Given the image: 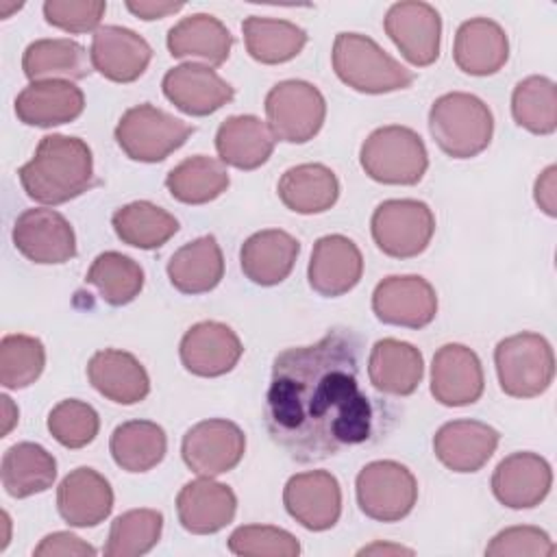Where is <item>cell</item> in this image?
Wrapping results in <instances>:
<instances>
[{
    "instance_id": "29",
    "label": "cell",
    "mask_w": 557,
    "mask_h": 557,
    "mask_svg": "<svg viewBox=\"0 0 557 557\" xmlns=\"http://www.w3.org/2000/svg\"><path fill=\"white\" fill-rule=\"evenodd\" d=\"M424 374L422 352L403 339H379L368 357V376L374 389L392 396H409Z\"/></svg>"
},
{
    "instance_id": "48",
    "label": "cell",
    "mask_w": 557,
    "mask_h": 557,
    "mask_svg": "<svg viewBox=\"0 0 557 557\" xmlns=\"http://www.w3.org/2000/svg\"><path fill=\"white\" fill-rule=\"evenodd\" d=\"M35 557H94L96 548L70 531L46 535L33 550Z\"/></svg>"
},
{
    "instance_id": "27",
    "label": "cell",
    "mask_w": 557,
    "mask_h": 557,
    "mask_svg": "<svg viewBox=\"0 0 557 557\" xmlns=\"http://www.w3.org/2000/svg\"><path fill=\"white\" fill-rule=\"evenodd\" d=\"M298 252L300 244L294 235L281 228H265L252 233L242 244L239 265L255 285L272 287L292 274Z\"/></svg>"
},
{
    "instance_id": "33",
    "label": "cell",
    "mask_w": 557,
    "mask_h": 557,
    "mask_svg": "<svg viewBox=\"0 0 557 557\" xmlns=\"http://www.w3.org/2000/svg\"><path fill=\"white\" fill-rule=\"evenodd\" d=\"M276 191L289 211L313 215L329 211L337 202L339 181L335 172L322 163H300L283 172Z\"/></svg>"
},
{
    "instance_id": "21",
    "label": "cell",
    "mask_w": 557,
    "mask_h": 557,
    "mask_svg": "<svg viewBox=\"0 0 557 557\" xmlns=\"http://www.w3.org/2000/svg\"><path fill=\"white\" fill-rule=\"evenodd\" d=\"M89 57L94 70L104 78L113 83H133L146 72L152 59V48L135 30L107 24L94 33Z\"/></svg>"
},
{
    "instance_id": "43",
    "label": "cell",
    "mask_w": 557,
    "mask_h": 557,
    "mask_svg": "<svg viewBox=\"0 0 557 557\" xmlns=\"http://www.w3.org/2000/svg\"><path fill=\"white\" fill-rule=\"evenodd\" d=\"M46 366L41 339L24 333L4 335L0 342V383L7 389H24L35 383Z\"/></svg>"
},
{
    "instance_id": "26",
    "label": "cell",
    "mask_w": 557,
    "mask_h": 557,
    "mask_svg": "<svg viewBox=\"0 0 557 557\" xmlns=\"http://www.w3.org/2000/svg\"><path fill=\"white\" fill-rule=\"evenodd\" d=\"M453 59L470 76L496 74L509 59L505 28L490 17L466 20L455 33Z\"/></svg>"
},
{
    "instance_id": "24",
    "label": "cell",
    "mask_w": 557,
    "mask_h": 557,
    "mask_svg": "<svg viewBox=\"0 0 557 557\" xmlns=\"http://www.w3.org/2000/svg\"><path fill=\"white\" fill-rule=\"evenodd\" d=\"M57 509L70 527H96L109 518L113 509V490L94 468H74L59 483Z\"/></svg>"
},
{
    "instance_id": "45",
    "label": "cell",
    "mask_w": 557,
    "mask_h": 557,
    "mask_svg": "<svg viewBox=\"0 0 557 557\" xmlns=\"http://www.w3.org/2000/svg\"><path fill=\"white\" fill-rule=\"evenodd\" d=\"M228 550L239 557H296L298 540L272 524H244L228 535Z\"/></svg>"
},
{
    "instance_id": "15",
    "label": "cell",
    "mask_w": 557,
    "mask_h": 557,
    "mask_svg": "<svg viewBox=\"0 0 557 557\" xmlns=\"http://www.w3.org/2000/svg\"><path fill=\"white\" fill-rule=\"evenodd\" d=\"M287 513L309 531H326L342 516L339 481L326 470H309L287 479L283 487Z\"/></svg>"
},
{
    "instance_id": "40",
    "label": "cell",
    "mask_w": 557,
    "mask_h": 557,
    "mask_svg": "<svg viewBox=\"0 0 557 557\" xmlns=\"http://www.w3.org/2000/svg\"><path fill=\"white\" fill-rule=\"evenodd\" d=\"M85 281L98 289L107 305L124 307L144 289V270L135 259L107 250L91 261Z\"/></svg>"
},
{
    "instance_id": "7",
    "label": "cell",
    "mask_w": 557,
    "mask_h": 557,
    "mask_svg": "<svg viewBox=\"0 0 557 557\" xmlns=\"http://www.w3.org/2000/svg\"><path fill=\"white\" fill-rule=\"evenodd\" d=\"M196 128L172 113L144 102L126 109L115 126V141L124 154L141 163H159L178 150Z\"/></svg>"
},
{
    "instance_id": "44",
    "label": "cell",
    "mask_w": 557,
    "mask_h": 557,
    "mask_svg": "<svg viewBox=\"0 0 557 557\" xmlns=\"http://www.w3.org/2000/svg\"><path fill=\"white\" fill-rule=\"evenodd\" d=\"M100 418L89 403L78 398H65L57 403L48 413L50 435L65 448H85L98 435Z\"/></svg>"
},
{
    "instance_id": "32",
    "label": "cell",
    "mask_w": 557,
    "mask_h": 557,
    "mask_svg": "<svg viewBox=\"0 0 557 557\" xmlns=\"http://www.w3.org/2000/svg\"><path fill=\"white\" fill-rule=\"evenodd\" d=\"M165 44L176 59H202L209 65H222L231 54L233 35L215 15L194 13L168 30Z\"/></svg>"
},
{
    "instance_id": "3",
    "label": "cell",
    "mask_w": 557,
    "mask_h": 557,
    "mask_svg": "<svg viewBox=\"0 0 557 557\" xmlns=\"http://www.w3.org/2000/svg\"><path fill=\"white\" fill-rule=\"evenodd\" d=\"M429 131L444 154L453 159H470L490 146L494 117L479 96L450 91L435 98L431 104Z\"/></svg>"
},
{
    "instance_id": "36",
    "label": "cell",
    "mask_w": 557,
    "mask_h": 557,
    "mask_svg": "<svg viewBox=\"0 0 557 557\" xmlns=\"http://www.w3.org/2000/svg\"><path fill=\"white\" fill-rule=\"evenodd\" d=\"M113 461L126 472H148L168 450L165 431L150 420H128L113 429L109 440Z\"/></svg>"
},
{
    "instance_id": "16",
    "label": "cell",
    "mask_w": 557,
    "mask_h": 557,
    "mask_svg": "<svg viewBox=\"0 0 557 557\" xmlns=\"http://www.w3.org/2000/svg\"><path fill=\"white\" fill-rule=\"evenodd\" d=\"M485 387L479 355L463 344H444L431 363V394L446 407H466L481 398Z\"/></svg>"
},
{
    "instance_id": "14",
    "label": "cell",
    "mask_w": 557,
    "mask_h": 557,
    "mask_svg": "<svg viewBox=\"0 0 557 557\" xmlns=\"http://www.w3.org/2000/svg\"><path fill=\"white\" fill-rule=\"evenodd\" d=\"M15 248L33 263L52 265L76 257L72 224L54 209H26L13 224Z\"/></svg>"
},
{
    "instance_id": "31",
    "label": "cell",
    "mask_w": 557,
    "mask_h": 557,
    "mask_svg": "<svg viewBox=\"0 0 557 557\" xmlns=\"http://www.w3.org/2000/svg\"><path fill=\"white\" fill-rule=\"evenodd\" d=\"M224 257L213 235H202L181 246L168 261V278L181 294H205L220 285Z\"/></svg>"
},
{
    "instance_id": "18",
    "label": "cell",
    "mask_w": 557,
    "mask_h": 557,
    "mask_svg": "<svg viewBox=\"0 0 557 557\" xmlns=\"http://www.w3.org/2000/svg\"><path fill=\"white\" fill-rule=\"evenodd\" d=\"M553 485L550 463L529 450L507 455L492 474V494L509 509H531L540 505Z\"/></svg>"
},
{
    "instance_id": "30",
    "label": "cell",
    "mask_w": 557,
    "mask_h": 557,
    "mask_svg": "<svg viewBox=\"0 0 557 557\" xmlns=\"http://www.w3.org/2000/svg\"><path fill=\"white\" fill-rule=\"evenodd\" d=\"M276 137L257 115H231L215 133V150L222 163L237 170H257L274 152Z\"/></svg>"
},
{
    "instance_id": "50",
    "label": "cell",
    "mask_w": 557,
    "mask_h": 557,
    "mask_svg": "<svg viewBox=\"0 0 557 557\" xmlns=\"http://www.w3.org/2000/svg\"><path fill=\"white\" fill-rule=\"evenodd\" d=\"M124 4L135 17L146 20V22L168 17L185 7L183 2H165V0H157V2L154 0H126Z\"/></svg>"
},
{
    "instance_id": "41",
    "label": "cell",
    "mask_w": 557,
    "mask_h": 557,
    "mask_svg": "<svg viewBox=\"0 0 557 557\" xmlns=\"http://www.w3.org/2000/svg\"><path fill=\"white\" fill-rule=\"evenodd\" d=\"M511 115L533 135H550L557 128V87L546 76L522 78L511 94Z\"/></svg>"
},
{
    "instance_id": "47",
    "label": "cell",
    "mask_w": 557,
    "mask_h": 557,
    "mask_svg": "<svg viewBox=\"0 0 557 557\" xmlns=\"http://www.w3.org/2000/svg\"><path fill=\"white\" fill-rule=\"evenodd\" d=\"M487 557H553L555 555V544L548 537V533L540 527H509L503 529L492 537V542L485 546Z\"/></svg>"
},
{
    "instance_id": "53",
    "label": "cell",
    "mask_w": 557,
    "mask_h": 557,
    "mask_svg": "<svg viewBox=\"0 0 557 557\" xmlns=\"http://www.w3.org/2000/svg\"><path fill=\"white\" fill-rule=\"evenodd\" d=\"M0 9H2V17H9V11H17V9H22V2H13V4H9L7 0H2L0 2Z\"/></svg>"
},
{
    "instance_id": "9",
    "label": "cell",
    "mask_w": 557,
    "mask_h": 557,
    "mask_svg": "<svg viewBox=\"0 0 557 557\" xmlns=\"http://www.w3.org/2000/svg\"><path fill=\"white\" fill-rule=\"evenodd\" d=\"M359 509L376 522H398L407 518L418 500L413 472L394 461L379 459L366 463L355 481Z\"/></svg>"
},
{
    "instance_id": "4",
    "label": "cell",
    "mask_w": 557,
    "mask_h": 557,
    "mask_svg": "<svg viewBox=\"0 0 557 557\" xmlns=\"http://www.w3.org/2000/svg\"><path fill=\"white\" fill-rule=\"evenodd\" d=\"M331 61L337 78L361 94H389L407 89L416 81L411 70L361 33H337Z\"/></svg>"
},
{
    "instance_id": "11",
    "label": "cell",
    "mask_w": 557,
    "mask_h": 557,
    "mask_svg": "<svg viewBox=\"0 0 557 557\" xmlns=\"http://www.w3.org/2000/svg\"><path fill=\"white\" fill-rule=\"evenodd\" d=\"M246 453L244 431L224 418H209L183 435L181 455L185 466L200 476H218L233 470Z\"/></svg>"
},
{
    "instance_id": "28",
    "label": "cell",
    "mask_w": 557,
    "mask_h": 557,
    "mask_svg": "<svg viewBox=\"0 0 557 557\" xmlns=\"http://www.w3.org/2000/svg\"><path fill=\"white\" fill-rule=\"evenodd\" d=\"M85 109V94L70 81H39L15 98V115L28 126H59L76 120Z\"/></svg>"
},
{
    "instance_id": "13",
    "label": "cell",
    "mask_w": 557,
    "mask_h": 557,
    "mask_svg": "<svg viewBox=\"0 0 557 557\" xmlns=\"http://www.w3.org/2000/svg\"><path fill=\"white\" fill-rule=\"evenodd\" d=\"M372 311L383 324L424 329L435 320L437 294L433 285L418 274H394L374 287Z\"/></svg>"
},
{
    "instance_id": "8",
    "label": "cell",
    "mask_w": 557,
    "mask_h": 557,
    "mask_svg": "<svg viewBox=\"0 0 557 557\" xmlns=\"http://www.w3.org/2000/svg\"><path fill=\"white\" fill-rule=\"evenodd\" d=\"M370 231L383 255L411 259L429 248L435 233V215L422 200L392 198L374 209Z\"/></svg>"
},
{
    "instance_id": "2",
    "label": "cell",
    "mask_w": 557,
    "mask_h": 557,
    "mask_svg": "<svg viewBox=\"0 0 557 557\" xmlns=\"http://www.w3.org/2000/svg\"><path fill=\"white\" fill-rule=\"evenodd\" d=\"M17 174L26 196L35 202L52 207L70 202L94 185L91 148L81 137L46 135Z\"/></svg>"
},
{
    "instance_id": "37",
    "label": "cell",
    "mask_w": 557,
    "mask_h": 557,
    "mask_svg": "<svg viewBox=\"0 0 557 557\" xmlns=\"http://www.w3.org/2000/svg\"><path fill=\"white\" fill-rule=\"evenodd\" d=\"M248 54L263 65H278L300 54L307 44L305 28L287 20L250 15L242 22Z\"/></svg>"
},
{
    "instance_id": "12",
    "label": "cell",
    "mask_w": 557,
    "mask_h": 557,
    "mask_svg": "<svg viewBox=\"0 0 557 557\" xmlns=\"http://www.w3.org/2000/svg\"><path fill=\"white\" fill-rule=\"evenodd\" d=\"M383 28L400 54L416 67H426L440 57L442 17L422 0H403L387 9Z\"/></svg>"
},
{
    "instance_id": "5",
    "label": "cell",
    "mask_w": 557,
    "mask_h": 557,
    "mask_svg": "<svg viewBox=\"0 0 557 557\" xmlns=\"http://www.w3.org/2000/svg\"><path fill=\"white\" fill-rule=\"evenodd\" d=\"M363 172L383 185H416L429 168V154L422 137L400 124L372 131L359 150Z\"/></svg>"
},
{
    "instance_id": "10",
    "label": "cell",
    "mask_w": 557,
    "mask_h": 557,
    "mask_svg": "<svg viewBox=\"0 0 557 557\" xmlns=\"http://www.w3.org/2000/svg\"><path fill=\"white\" fill-rule=\"evenodd\" d=\"M265 115L278 141L305 144L320 133L326 117V100L315 85L289 78L268 91Z\"/></svg>"
},
{
    "instance_id": "20",
    "label": "cell",
    "mask_w": 557,
    "mask_h": 557,
    "mask_svg": "<svg viewBox=\"0 0 557 557\" xmlns=\"http://www.w3.org/2000/svg\"><path fill=\"white\" fill-rule=\"evenodd\" d=\"M363 274V257L346 235H324L313 244L307 278L313 292L326 298L348 294Z\"/></svg>"
},
{
    "instance_id": "23",
    "label": "cell",
    "mask_w": 557,
    "mask_h": 557,
    "mask_svg": "<svg viewBox=\"0 0 557 557\" xmlns=\"http://www.w3.org/2000/svg\"><path fill=\"white\" fill-rule=\"evenodd\" d=\"M500 435L494 426L479 420H453L433 435L435 457L453 472H476L494 455Z\"/></svg>"
},
{
    "instance_id": "25",
    "label": "cell",
    "mask_w": 557,
    "mask_h": 557,
    "mask_svg": "<svg viewBox=\"0 0 557 557\" xmlns=\"http://www.w3.org/2000/svg\"><path fill=\"white\" fill-rule=\"evenodd\" d=\"M87 379L98 394L117 405H137L150 394V379L141 361L120 348H104L91 355Z\"/></svg>"
},
{
    "instance_id": "49",
    "label": "cell",
    "mask_w": 557,
    "mask_h": 557,
    "mask_svg": "<svg viewBox=\"0 0 557 557\" xmlns=\"http://www.w3.org/2000/svg\"><path fill=\"white\" fill-rule=\"evenodd\" d=\"M555 176H557V168H555V165H548V168L537 176L535 189H533V196H535L537 207H540L546 215H550V218L557 215V194H555L557 185H555Z\"/></svg>"
},
{
    "instance_id": "35",
    "label": "cell",
    "mask_w": 557,
    "mask_h": 557,
    "mask_svg": "<svg viewBox=\"0 0 557 557\" xmlns=\"http://www.w3.org/2000/svg\"><path fill=\"white\" fill-rule=\"evenodd\" d=\"M0 476L9 496L28 498L52 487L57 479V459L35 442H20L2 455Z\"/></svg>"
},
{
    "instance_id": "38",
    "label": "cell",
    "mask_w": 557,
    "mask_h": 557,
    "mask_svg": "<svg viewBox=\"0 0 557 557\" xmlns=\"http://www.w3.org/2000/svg\"><path fill=\"white\" fill-rule=\"evenodd\" d=\"M231 185L228 172L220 159L196 154L174 165L165 176L170 196L185 205H205L222 196Z\"/></svg>"
},
{
    "instance_id": "42",
    "label": "cell",
    "mask_w": 557,
    "mask_h": 557,
    "mask_svg": "<svg viewBox=\"0 0 557 557\" xmlns=\"http://www.w3.org/2000/svg\"><path fill=\"white\" fill-rule=\"evenodd\" d=\"M163 513L157 509H131L120 513L109 529L107 557H137L148 553L161 537Z\"/></svg>"
},
{
    "instance_id": "51",
    "label": "cell",
    "mask_w": 557,
    "mask_h": 557,
    "mask_svg": "<svg viewBox=\"0 0 557 557\" xmlns=\"http://www.w3.org/2000/svg\"><path fill=\"white\" fill-rule=\"evenodd\" d=\"M413 555L411 548H405V546H398V544H381V542H374L370 546H363L357 555Z\"/></svg>"
},
{
    "instance_id": "52",
    "label": "cell",
    "mask_w": 557,
    "mask_h": 557,
    "mask_svg": "<svg viewBox=\"0 0 557 557\" xmlns=\"http://www.w3.org/2000/svg\"><path fill=\"white\" fill-rule=\"evenodd\" d=\"M2 407H4V420H2V437L9 435V431L17 424V407L9 396H0Z\"/></svg>"
},
{
    "instance_id": "19",
    "label": "cell",
    "mask_w": 557,
    "mask_h": 557,
    "mask_svg": "<svg viewBox=\"0 0 557 557\" xmlns=\"http://www.w3.org/2000/svg\"><path fill=\"white\" fill-rule=\"evenodd\" d=\"M165 98L183 113L205 117L233 100L235 89L209 65L181 63L163 76Z\"/></svg>"
},
{
    "instance_id": "34",
    "label": "cell",
    "mask_w": 557,
    "mask_h": 557,
    "mask_svg": "<svg viewBox=\"0 0 557 557\" xmlns=\"http://www.w3.org/2000/svg\"><path fill=\"white\" fill-rule=\"evenodd\" d=\"M22 70L30 83L81 81L91 72L87 50L67 37L35 39L22 54Z\"/></svg>"
},
{
    "instance_id": "39",
    "label": "cell",
    "mask_w": 557,
    "mask_h": 557,
    "mask_svg": "<svg viewBox=\"0 0 557 557\" xmlns=\"http://www.w3.org/2000/svg\"><path fill=\"white\" fill-rule=\"evenodd\" d=\"M115 235L141 250L161 248L178 231V220L148 200H135L120 207L111 218Z\"/></svg>"
},
{
    "instance_id": "22",
    "label": "cell",
    "mask_w": 557,
    "mask_h": 557,
    "mask_svg": "<svg viewBox=\"0 0 557 557\" xmlns=\"http://www.w3.org/2000/svg\"><path fill=\"white\" fill-rule=\"evenodd\" d=\"M235 511V492L228 485L213 481V476H200L185 483L176 496L178 522L194 535L218 533L231 524Z\"/></svg>"
},
{
    "instance_id": "6",
    "label": "cell",
    "mask_w": 557,
    "mask_h": 557,
    "mask_svg": "<svg viewBox=\"0 0 557 557\" xmlns=\"http://www.w3.org/2000/svg\"><path fill=\"white\" fill-rule=\"evenodd\" d=\"M500 389L511 398H535L544 394L555 376V355L540 333L522 331L500 339L494 348Z\"/></svg>"
},
{
    "instance_id": "17",
    "label": "cell",
    "mask_w": 557,
    "mask_h": 557,
    "mask_svg": "<svg viewBox=\"0 0 557 557\" xmlns=\"http://www.w3.org/2000/svg\"><path fill=\"white\" fill-rule=\"evenodd\" d=\"M244 346L237 333L224 322L205 320L187 329L181 339L178 355L187 372L205 379L231 372L242 359Z\"/></svg>"
},
{
    "instance_id": "1",
    "label": "cell",
    "mask_w": 557,
    "mask_h": 557,
    "mask_svg": "<svg viewBox=\"0 0 557 557\" xmlns=\"http://www.w3.org/2000/svg\"><path fill=\"white\" fill-rule=\"evenodd\" d=\"M361 337L331 329L315 344L274 357L265 426L294 461L313 463L370 440L374 409L359 383Z\"/></svg>"
},
{
    "instance_id": "46",
    "label": "cell",
    "mask_w": 557,
    "mask_h": 557,
    "mask_svg": "<svg viewBox=\"0 0 557 557\" xmlns=\"http://www.w3.org/2000/svg\"><path fill=\"white\" fill-rule=\"evenodd\" d=\"M107 11V2L102 0H46L44 17L50 26L61 28L65 33H96L100 20Z\"/></svg>"
}]
</instances>
